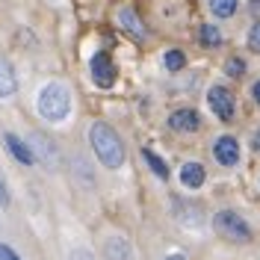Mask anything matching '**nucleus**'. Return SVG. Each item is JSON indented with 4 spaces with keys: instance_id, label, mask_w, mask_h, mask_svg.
<instances>
[{
    "instance_id": "f257e3e1",
    "label": "nucleus",
    "mask_w": 260,
    "mask_h": 260,
    "mask_svg": "<svg viewBox=\"0 0 260 260\" xmlns=\"http://www.w3.org/2000/svg\"><path fill=\"white\" fill-rule=\"evenodd\" d=\"M89 142H92L95 157L104 162L107 169H118V166L124 162V145H121L118 133H115L107 121H95V124L89 127Z\"/></svg>"
},
{
    "instance_id": "f03ea898",
    "label": "nucleus",
    "mask_w": 260,
    "mask_h": 260,
    "mask_svg": "<svg viewBox=\"0 0 260 260\" xmlns=\"http://www.w3.org/2000/svg\"><path fill=\"white\" fill-rule=\"evenodd\" d=\"M39 115L48 118V121H65L71 113V95L62 83H48L42 92H39Z\"/></svg>"
},
{
    "instance_id": "7ed1b4c3",
    "label": "nucleus",
    "mask_w": 260,
    "mask_h": 260,
    "mask_svg": "<svg viewBox=\"0 0 260 260\" xmlns=\"http://www.w3.org/2000/svg\"><path fill=\"white\" fill-rule=\"evenodd\" d=\"M213 228H216L219 237H225L231 243H245V240L251 237V231H248V225L243 222V216H237L234 210L216 213V216H213Z\"/></svg>"
},
{
    "instance_id": "20e7f679",
    "label": "nucleus",
    "mask_w": 260,
    "mask_h": 260,
    "mask_svg": "<svg viewBox=\"0 0 260 260\" xmlns=\"http://www.w3.org/2000/svg\"><path fill=\"white\" fill-rule=\"evenodd\" d=\"M207 104H210L216 118H222V121L234 118V95L228 92L225 86H213L210 92H207Z\"/></svg>"
},
{
    "instance_id": "39448f33",
    "label": "nucleus",
    "mask_w": 260,
    "mask_h": 260,
    "mask_svg": "<svg viewBox=\"0 0 260 260\" xmlns=\"http://www.w3.org/2000/svg\"><path fill=\"white\" fill-rule=\"evenodd\" d=\"M213 157H216L219 166H237V160H240V142L234 136H219L213 142Z\"/></svg>"
},
{
    "instance_id": "423d86ee",
    "label": "nucleus",
    "mask_w": 260,
    "mask_h": 260,
    "mask_svg": "<svg viewBox=\"0 0 260 260\" xmlns=\"http://www.w3.org/2000/svg\"><path fill=\"white\" fill-rule=\"evenodd\" d=\"M89 68H92V80H95L101 89H110L115 83V68H113V62H110L107 53H95Z\"/></svg>"
},
{
    "instance_id": "0eeeda50",
    "label": "nucleus",
    "mask_w": 260,
    "mask_h": 260,
    "mask_svg": "<svg viewBox=\"0 0 260 260\" xmlns=\"http://www.w3.org/2000/svg\"><path fill=\"white\" fill-rule=\"evenodd\" d=\"M3 145L9 148V154H12L18 162H24V166H32V162H36V154H32V148L27 145L24 139H18L15 133H6V136H3Z\"/></svg>"
},
{
    "instance_id": "6e6552de",
    "label": "nucleus",
    "mask_w": 260,
    "mask_h": 260,
    "mask_svg": "<svg viewBox=\"0 0 260 260\" xmlns=\"http://www.w3.org/2000/svg\"><path fill=\"white\" fill-rule=\"evenodd\" d=\"M198 113L195 110H178V113L169 115V127L178 130V133H192V130H198Z\"/></svg>"
},
{
    "instance_id": "1a4fd4ad",
    "label": "nucleus",
    "mask_w": 260,
    "mask_h": 260,
    "mask_svg": "<svg viewBox=\"0 0 260 260\" xmlns=\"http://www.w3.org/2000/svg\"><path fill=\"white\" fill-rule=\"evenodd\" d=\"M104 254H107V260H133L130 243L124 237H110L107 245H104Z\"/></svg>"
},
{
    "instance_id": "9d476101",
    "label": "nucleus",
    "mask_w": 260,
    "mask_h": 260,
    "mask_svg": "<svg viewBox=\"0 0 260 260\" xmlns=\"http://www.w3.org/2000/svg\"><path fill=\"white\" fill-rule=\"evenodd\" d=\"M180 183H183L186 189H198V186L204 183V166H201V162H183V169H180Z\"/></svg>"
},
{
    "instance_id": "9b49d317",
    "label": "nucleus",
    "mask_w": 260,
    "mask_h": 260,
    "mask_svg": "<svg viewBox=\"0 0 260 260\" xmlns=\"http://www.w3.org/2000/svg\"><path fill=\"white\" fill-rule=\"evenodd\" d=\"M15 89H18V80H15V71H12V65L0 59V98L15 95Z\"/></svg>"
},
{
    "instance_id": "f8f14e48",
    "label": "nucleus",
    "mask_w": 260,
    "mask_h": 260,
    "mask_svg": "<svg viewBox=\"0 0 260 260\" xmlns=\"http://www.w3.org/2000/svg\"><path fill=\"white\" fill-rule=\"evenodd\" d=\"M118 24H121L124 30H130L133 36H145V27H142V21L136 18V12H133L130 6H124V9H118Z\"/></svg>"
},
{
    "instance_id": "ddd939ff",
    "label": "nucleus",
    "mask_w": 260,
    "mask_h": 260,
    "mask_svg": "<svg viewBox=\"0 0 260 260\" xmlns=\"http://www.w3.org/2000/svg\"><path fill=\"white\" fill-rule=\"evenodd\" d=\"M142 157H145V162L151 166V172H154L157 178H162V180L169 178V166H166V162H162L154 151H148V148H145V151H142Z\"/></svg>"
},
{
    "instance_id": "4468645a",
    "label": "nucleus",
    "mask_w": 260,
    "mask_h": 260,
    "mask_svg": "<svg viewBox=\"0 0 260 260\" xmlns=\"http://www.w3.org/2000/svg\"><path fill=\"white\" fill-rule=\"evenodd\" d=\"M210 9H213V15L231 18L237 12V0H210Z\"/></svg>"
},
{
    "instance_id": "2eb2a0df",
    "label": "nucleus",
    "mask_w": 260,
    "mask_h": 260,
    "mask_svg": "<svg viewBox=\"0 0 260 260\" xmlns=\"http://www.w3.org/2000/svg\"><path fill=\"white\" fill-rule=\"evenodd\" d=\"M201 42H204L207 48H216V45H222V32L216 30L213 24H204V27H201Z\"/></svg>"
},
{
    "instance_id": "dca6fc26",
    "label": "nucleus",
    "mask_w": 260,
    "mask_h": 260,
    "mask_svg": "<svg viewBox=\"0 0 260 260\" xmlns=\"http://www.w3.org/2000/svg\"><path fill=\"white\" fill-rule=\"evenodd\" d=\"M162 62H166V68H169V71H180V68L186 65V56H183L180 50H166Z\"/></svg>"
},
{
    "instance_id": "f3484780",
    "label": "nucleus",
    "mask_w": 260,
    "mask_h": 260,
    "mask_svg": "<svg viewBox=\"0 0 260 260\" xmlns=\"http://www.w3.org/2000/svg\"><path fill=\"white\" fill-rule=\"evenodd\" d=\"M225 71L231 74V77H243V74H245V62H243V59H228Z\"/></svg>"
},
{
    "instance_id": "a211bd4d",
    "label": "nucleus",
    "mask_w": 260,
    "mask_h": 260,
    "mask_svg": "<svg viewBox=\"0 0 260 260\" xmlns=\"http://www.w3.org/2000/svg\"><path fill=\"white\" fill-rule=\"evenodd\" d=\"M248 45H251L254 53H260V21L251 27V32H248Z\"/></svg>"
},
{
    "instance_id": "6ab92c4d",
    "label": "nucleus",
    "mask_w": 260,
    "mask_h": 260,
    "mask_svg": "<svg viewBox=\"0 0 260 260\" xmlns=\"http://www.w3.org/2000/svg\"><path fill=\"white\" fill-rule=\"evenodd\" d=\"M0 260H21V257H18V254L12 251V248H9V245L0 243Z\"/></svg>"
},
{
    "instance_id": "aec40b11",
    "label": "nucleus",
    "mask_w": 260,
    "mask_h": 260,
    "mask_svg": "<svg viewBox=\"0 0 260 260\" xmlns=\"http://www.w3.org/2000/svg\"><path fill=\"white\" fill-rule=\"evenodd\" d=\"M71 260H92V254H89V251H74V254H71Z\"/></svg>"
},
{
    "instance_id": "412c9836",
    "label": "nucleus",
    "mask_w": 260,
    "mask_h": 260,
    "mask_svg": "<svg viewBox=\"0 0 260 260\" xmlns=\"http://www.w3.org/2000/svg\"><path fill=\"white\" fill-rule=\"evenodd\" d=\"M0 201H3V204L9 201V192H6V186H3V180H0Z\"/></svg>"
},
{
    "instance_id": "4be33fe9",
    "label": "nucleus",
    "mask_w": 260,
    "mask_h": 260,
    "mask_svg": "<svg viewBox=\"0 0 260 260\" xmlns=\"http://www.w3.org/2000/svg\"><path fill=\"white\" fill-rule=\"evenodd\" d=\"M251 92H254V101H257V104H260V80L254 83V86H251Z\"/></svg>"
},
{
    "instance_id": "5701e85b",
    "label": "nucleus",
    "mask_w": 260,
    "mask_h": 260,
    "mask_svg": "<svg viewBox=\"0 0 260 260\" xmlns=\"http://www.w3.org/2000/svg\"><path fill=\"white\" fill-rule=\"evenodd\" d=\"M251 12H257L260 15V0H251Z\"/></svg>"
},
{
    "instance_id": "b1692460",
    "label": "nucleus",
    "mask_w": 260,
    "mask_h": 260,
    "mask_svg": "<svg viewBox=\"0 0 260 260\" xmlns=\"http://www.w3.org/2000/svg\"><path fill=\"white\" fill-rule=\"evenodd\" d=\"M254 148L260 151V127H257V133H254Z\"/></svg>"
},
{
    "instance_id": "393cba45",
    "label": "nucleus",
    "mask_w": 260,
    "mask_h": 260,
    "mask_svg": "<svg viewBox=\"0 0 260 260\" xmlns=\"http://www.w3.org/2000/svg\"><path fill=\"white\" fill-rule=\"evenodd\" d=\"M166 260H183V257H180V254H169Z\"/></svg>"
}]
</instances>
